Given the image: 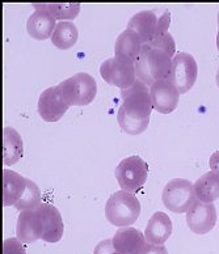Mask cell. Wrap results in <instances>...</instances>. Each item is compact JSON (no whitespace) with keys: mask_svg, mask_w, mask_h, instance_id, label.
I'll list each match as a JSON object with an SVG mask.
<instances>
[{"mask_svg":"<svg viewBox=\"0 0 219 254\" xmlns=\"http://www.w3.org/2000/svg\"><path fill=\"white\" fill-rule=\"evenodd\" d=\"M141 202L134 192L120 191L113 192L108 198L105 204V218L116 227H130L141 215Z\"/></svg>","mask_w":219,"mask_h":254,"instance_id":"3","label":"cell"},{"mask_svg":"<svg viewBox=\"0 0 219 254\" xmlns=\"http://www.w3.org/2000/svg\"><path fill=\"white\" fill-rule=\"evenodd\" d=\"M196 198L204 203H214L219 198V175L208 172L194 182Z\"/></svg>","mask_w":219,"mask_h":254,"instance_id":"21","label":"cell"},{"mask_svg":"<svg viewBox=\"0 0 219 254\" xmlns=\"http://www.w3.org/2000/svg\"><path fill=\"white\" fill-rule=\"evenodd\" d=\"M33 7L36 11L29 16L26 21L28 34L36 40H48L49 37L53 36L58 22H55L54 16L48 11L45 4H33Z\"/></svg>","mask_w":219,"mask_h":254,"instance_id":"12","label":"cell"},{"mask_svg":"<svg viewBox=\"0 0 219 254\" xmlns=\"http://www.w3.org/2000/svg\"><path fill=\"white\" fill-rule=\"evenodd\" d=\"M216 81H217V85H218V88H219V68H218V71H217V75H216Z\"/></svg>","mask_w":219,"mask_h":254,"instance_id":"31","label":"cell"},{"mask_svg":"<svg viewBox=\"0 0 219 254\" xmlns=\"http://www.w3.org/2000/svg\"><path fill=\"white\" fill-rule=\"evenodd\" d=\"M26 189V178L11 169L3 171V206H15Z\"/></svg>","mask_w":219,"mask_h":254,"instance_id":"19","label":"cell"},{"mask_svg":"<svg viewBox=\"0 0 219 254\" xmlns=\"http://www.w3.org/2000/svg\"><path fill=\"white\" fill-rule=\"evenodd\" d=\"M3 254H26V251L17 237H9L3 241Z\"/></svg>","mask_w":219,"mask_h":254,"instance_id":"26","label":"cell"},{"mask_svg":"<svg viewBox=\"0 0 219 254\" xmlns=\"http://www.w3.org/2000/svg\"><path fill=\"white\" fill-rule=\"evenodd\" d=\"M143 42L137 32L132 29H126L121 33L114 44V54L116 57H124V58L130 59L135 63L141 55V51L143 48Z\"/></svg>","mask_w":219,"mask_h":254,"instance_id":"18","label":"cell"},{"mask_svg":"<svg viewBox=\"0 0 219 254\" xmlns=\"http://www.w3.org/2000/svg\"><path fill=\"white\" fill-rule=\"evenodd\" d=\"M122 104L117 113L118 125L129 135H139L150 124L153 109L150 87L137 80L132 87L121 91Z\"/></svg>","mask_w":219,"mask_h":254,"instance_id":"1","label":"cell"},{"mask_svg":"<svg viewBox=\"0 0 219 254\" xmlns=\"http://www.w3.org/2000/svg\"><path fill=\"white\" fill-rule=\"evenodd\" d=\"M153 109L161 114H169L177 108L180 91L171 80H159L150 87Z\"/></svg>","mask_w":219,"mask_h":254,"instance_id":"11","label":"cell"},{"mask_svg":"<svg viewBox=\"0 0 219 254\" xmlns=\"http://www.w3.org/2000/svg\"><path fill=\"white\" fill-rule=\"evenodd\" d=\"M38 210H40L42 223H44V233L41 240L51 244L58 243L65 232V224H63L62 215L59 210L50 203H42L38 207Z\"/></svg>","mask_w":219,"mask_h":254,"instance_id":"15","label":"cell"},{"mask_svg":"<svg viewBox=\"0 0 219 254\" xmlns=\"http://www.w3.org/2000/svg\"><path fill=\"white\" fill-rule=\"evenodd\" d=\"M134 64L137 80H141L147 87H151L159 80H168L171 76V57L160 49L151 48L148 44L143 45L141 55Z\"/></svg>","mask_w":219,"mask_h":254,"instance_id":"2","label":"cell"},{"mask_svg":"<svg viewBox=\"0 0 219 254\" xmlns=\"http://www.w3.org/2000/svg\"><path fill=\"white\" fill-rule=\"evenodd\" d=\"M217 48H218V51H219V28H218V33H217Z\"/></svg>","mask_w":219,"mask_h":254,"instance_id":"32","label":"cell"},{"mask_svg":"<svg viewBox=\"0 0 219 254\" xmlns=\"http://www.w3.org/2000/svg\"><path fill=\"white\" fill-rule=\"evenodd\" d=\"M42 204L41 202V190L36 182L26 178V189L22 196L17 200L15 207L18 211L37 210Z\"/></svg>","mask_w":219,"mask_h":254,"instance_id":"23","label":"cell"},{"mask_svg":"<svg viewBox=\"0 0 219 254\" xmlns=\"http://www.w3.org/2000/svg\"><path fill=\"white\" fill-rule=\"evenodd\" d=\"M151 48H156V49H160L163 50L164 53L169 55V57H175V53H176V42H175V38L172 36L171 33H165L163 36L160 37H156V38H153L151 42H148Z\"/></svg>","mask_w":219,"mask_h":254,"instance_id":"25","label":"cell"},{"mask_svg":"<svg viewBox=\"0 0 219 254\" xmlns=\"http://www.w3.org/2000/svg\"><path fill=\"white\" fill-rule=\"evenodd\" d=\"M209 165L212 168L213 172H216L217 175H219V151H216L210 156V160H209Z\"/></svg>","mask_w":219,"mask_h":254,"instance_id":"30","label":"cell"},{"mask_svg":"<svg viewBox=\"0 0 219 254\" xmlns=\"http://www.w3.org/2000/svg\"><path fill=\"white\" fill-rule=\"evenodd\" d=\"M161 200L171 212H188L192 204L197 200L194 185L186 178H172L163 189Z\"/></svg>","mask_w":219,"mask_h":254,"instance_id":"5","label":"cell"},{"mask_svg":"<svg viewBox=\"0 0 219 254\" xmlns=\"http://www.w3.org/2000/svg\"><path fill=\"white\" fill-rule=\"evenodd\" d=\"M100 73L108 84L122 89H128L137 81L135 64L124 57H112L100 65Z\"/></svg>","mask_w":219,"mask_h":254,"instance_id":"7","label":"cell"},{"mask_svg":"<svg viewBox=\"0 0 219 254\" xmlns=\"http://www.w3.org/2000/svg\"><path fill=\"white\" fill-rule=\"evenodd\" d=\"M24 144L21 135L12 127H4L3 130V164L5 167L13 165L22 157Z\"/></svg>","mask_w":219,"mask_h":254,"instance_id":"20","label":"cell"},{"mask_svg":"<svg viewBox=\"0 0 219 254\" xmlns=\"http://www.w3.org/2000/svg\"><path fill=\"white\" fill-rule=\"evenodd\" d=\"M69 106H84L91 104L97 95L95 77L87 72H77L58 84Z\"/></svg>","mask_w":219,"mask_h":254,"instance_id":"4","label":"cell"},{"mask_svg":"<svg viewBox=\"0 0 219 254\" xmlns=\"http://www.w3.org/2000/svg\"><path fill=\"white\" fill-rule=\"evenodd\" d=\"M169 24H171V13H169L168 9H165L164 13L160 16L159 21H157V29H156V37H160L165 33H168L169 29Z\"/></svg>","mask_w":219,"mask_h":254,"instance_id":"27","label":"cell"},{"mask_svg":"<svg viewBox=\"0 0 219 254\" xmlns=\"http://www.w3.org/2000/svg\"><path fill=\"white\" fill-rule=\"evenodd\" d=\"M157 18L156 13L150 9L137 12L129 20L128 29H132L137 32L141 37L143 44H148L155 38L157 29Z\"/></svg>","mask_w":219,"mask_h":254,"instance_id":"17","label":"cell"},{"mask_svg":"<svg viewBox=\"0 0 219 254\" xmlns=\"http://www.w3.org/2000/svg\"><path fill=\"white\" fill-rule=\"evenodd\" d=\"M37 110L41 118L46 122H58L66 114L69 105L65 101L58 85L48 88L41 93Z\"/></svg>","mask_w":219,"mask_h":254,"instance_id":"10","label":"cell"},{"mask_svg":"<svg viewBox=\"0 0 219 254\" xmlns=\"http://www.w3.org/2000/svg\"><path fill=\"white\" fill-rule=\"evenodd\" d=\"M44 233V223L40 210L21 211L16 224V236L24 244L34 243L40 240Z\"/></svg>","mask_w":219,"mask_h":254,"instance_id":"13","label":"cell"},{"mask_svg":"<svg viewBox=\"0 0 219 254\" xmlns=\"http://www.w3.org/2000/svg\"><path fill=\"white\" fill-rule=\"evenodd\" d=\"M114 175L121 189L130 192L138 191L147 181L148 165L141 156L133 155L121 160L114 169Z\"/></svg>","mask_w":219,"mask_h":254,"instance_id":"6","label":"cell"},{"mask_svg":"<svg viewBox=\"0 0 219 254\" xmlns=\"http://www.w3.org/2000/svg\"><path fill=\"white\" fill-rule=\"evenodd\" d=\"M142 254H168V251L164 245H152L147 244L146 248L143 249Z\"/></svg>","mask_w":219,"mask_h":254,"instance_id":"29","label":"cell"},{"mask_svg":"<svg viewBox=\"0 0 219 254\" xmlns=\"http://www.w3.org/2000/svg\"><path fill=\"white\" fill-rule=\"evenodd\" d=\"M45 5L51 15L54 16L55 20H61V21L73 20L80 12L79 3H51L45 4Z\"/></svg>","mask_w":219,"mask_h":254,"instance_id":"24","label":"cell"},{"mask_svg":"<svg viewBox=\"0 0 219 254\" xmlns=\"http://www.w3.org/2000/svg\"><path fill=\"white\" fill-rule=\"evenodd\" d=\"M186 224L196 235H206L217 224V208L214 203L196 200L186 212Z\"/></svg>","mask_w":219,"mask_h":254,"instance_id":"9","label":"cell"},{"mask_svg":"<svg viewBox=\"0 0 219 254\" xmlns=\"http://www.w3.org/2000/svg\"><path fill=\"white\" fill-rule=\"evenodd\" d=\"M172 229H173V225L168 215L161 211H156L150 218L147 223L146 231H145L147 244L163 245L171 237Z\"/></svg>","mask_w":219,"mask_h":254,"instance_id":"16","label":"cell"},{"mask_svg":"<svg viewBox=\"0 0 219 254\" xmlns=\"http://www.w3.org/2000/svg\"><path fill=\"white\" fill-rule=\"evenodd\" d=\"M79 38V30L71 21H59L51 36V42L61 50L71 49Z\"/></svg>","mask_w":219,"mask_h":254,"instance_id":"22","label":"cell"},{"mask_svg":"<svg viewBox=\"0 0 219 254\" xmlns=\"http://www.w3.org/2000/svg\"><path fill=\"white\" fill-rule=\"evenodd\" d=\"M112 241L114 249L120 254H142L147 245L145 233L134 227L120 228L114 233Z\"/></svg>","mask_w":219,"mask_h":254,"instance_id":"14","label":"cell"},{"mask_svg":"<svg viewBox=\"0 0 219 254\" xmlns=\"http://www.w3.org/2000/svg\"><path fill=\"white\" fill-rule=\"evenodd\" d=\"M93 254H120L113 247L112 239H105L96 245Z\"/></svg>","mask_w":219,"mask_h":254,"instance_id":"28","label":"cell"},{"mask_svg":"<svg viewBox=\"0 0 219 254\" xmlns=\"http://www.w3.org/2000/svg\"><path fill=\"white\" fill-rule=\"evenodd\" d=\"M218 24H219V13H218Z\"/></svg>","mask_w":219,"mask_h":254,"instance_id":"33","label":"cell"},{"mask_svg":"<svg viewBox=\"0 0 219 254\" xmlns=\"http://www.w3.org/2000/svg\"><path fill=\"white\" fill-rule=\"evenodd\" d=\"M198 76V65L193 55L180 51L172 59L171 76L168 80L175 84L180 93H186L196 84Z\"/></svg>","mask_w":219,"mask_h":254,"instance_id":"8","label":"cell"}]
</instances>
